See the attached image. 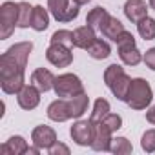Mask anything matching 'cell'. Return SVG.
Masks as SVG:
<instances>
[{
  "mask_svg": "<svg viewBox=\"0 0 155 155\" xmlns=\"http://www.w3.org/2000/svg\"><path fill=\"white\" fill-rule=\"evenodd\" d=\"M18 73H26V69L8 53H4L0 57V81L9 79V77H15Z\"/></svg>",
  "mask_w": 155,
  "mask_h": 155,
  "instance_id": "cell-14",
  "label": "cell"
},
{
  "mask_svg": "<svg viewBox=\"0 0 155 155\" xmlns=\"http://www.w3.org/2000/svg\"><path fill=\"white\" fill-rule=\"evenodd\" d=\"M75 4H79V6H84V4H88V2H91V0H73Z\"/></svg>",
  "mask_w": 155,
  "mask_h": 155,
  "instance_id": "cell-37",
  "label": "cell"
},
{
  "mask_svg": "<svg viewBox=\"0 0 155 155\" xmlns=\"http://www.w3.org/2000/svg\"><path fill=\"white\" fill-rule=\"evenodd\" d=\"M137 31L144 40H153L155 38V18L146 17L140 22H137Z\"/></svg>",
  "mask_w": 155,
  "mask_h": 155,
  "instance_id": "cell-26",
  "label": "cell"
},
{
  "mask_svg": "<svg viewBox=\"0 0 155 155\" xmlns=\"http://www.w3.org/2000/svg\"><path fill=\"white\" fill-rule=\"evenodd\" d=\"M26 86V79H24V73H18L15 77H9V79L0 81V88L6 95H18L20 90Z\"/></svg>",
  "mask_w": 155,
  "mask_h": 155,
  "instance_id": "cell-19",
  "label": "cell"
},
{
  "mask_svg": "<svg viewBox=\"0 0 155 155\" xmlns=\"http://www.w3.org/2000/svg\"><path fill=\"white\" fill-rule=\"evenodd\" d=\"M55 79L57 77L49 71V69H46V68H38V69H35L33 71V75H31V84H35L40 91H49V90H53V86H55Z\"/></svg>",
  "mask_w": 155,
  "mask_h": 155,
  "instance_id": "cell-13",
  "label": "cell"
},
{
  "mask_svg": "<svg viewBox=\"0 0 155 155\" xmlns=\"http://www.w3.org/2000/svg\"><path fill=\"white\" fill-rule=\"evenodd\" d=\"M113 131L104 122L93 124V139H91V150L95 151H111V140Z\"/></svg>",
  "mask_w": 155,
  "mask_h": 155,
  "instance_id": "cell-6",
  "label": "cell"
},
{
  "mask_svg": "<svg viewBox=\"0 0 155 155\" xmlns=\"http://www.w3.org/2000/svg\"><path fill=\"white\" fill-rule=\"evenodd\" d=\"M148 6L144 0H126L124 4V15L128 20H131L133 24L140 22L142 18L148 17Z\"/></svg>",
  "mask_w": 155,
  "mask_h": 155,
  "instance_id": "cell-11",
  "label": "cell"
},
{
  "mask_svg": "<svg viewBox=\"0 0 155 155\" xmlns=\"http://www.w3.org/2000/svg\"><path fill=\"white\" fill-rule=\"evenodd\" d=\"M131 151H133V146H131V142L126 137H115L111 140V153H115V155H128Z\"/></svg>",
  "mask_w": 155,
  "mask_h": 155,
  "instance_id": "cell-28",
  "label": "cell"
},
{
  "mask_svg": "<svg viewBox=\"0 0 155 155\" xmlns=\"http://www.w3.org/2000/svg\"><path fill=\"white\" fill-rule=\"evenodd\" d=\"M40 93H42V91H40L35 84H26V86L20 90V93L17 95L18 106H20L22 110H28V111L35 110V108L40 104Z\"/></svg>",
  "mask_w": 155,
  "mask_h": 155,
  "instance_id": "cell-8",
  "label": "cell"
},
{
  "mask_svg": "<svg viewBox=\"0 0 155 155\" xmlns=\"http://www.w3.org/2000/svg\"><path fill=\"white\" fill-rule=\"evenodd\" d=\"M153 91L148 81L144 79H131V86L126 97V104L131 110H146L151 104Z\"/></svg>",
  "mask_w": 155,
  "mask_h": 155,
  "instance_id": "cell-1",
  "label": "cell"
},
{
  "mask_svg": "<svg viewBox=\"0 0 155 155\" xmlns=\"http://www.w3.org/2000/svg\"><path fill=\"white\" fill-rule=\"evenodd\" d=\"M31 140L35 146H38L40 150H49L55 142H57V133L51 126H37L31 131Z\"/></svg>",
  "mask_w": 155,
  "mask_h": 155,
  "instance_id": "cell-9",
  "label": "cell"
},
{
  "mask_svg": "<svg viewBox=\"0 0 155 155\" xmlns=\"http://www.w3.org/2000/svg\"><path fill=\"white\" fill-rule=\"evenodd\" d=\"M48 153L49 155H69V148L66 146V144H62V142H55L49 150H48Z\"/></svg>",
  "mask_w": 155,
  "mask_h": 155,
  "instance_id": "cell-34",
  "label": "cell"
},
{
  "mask_svg": "<svg viewBox=\"0 0 155 155\" xmlns=\"http://www.w3.org/2000/svg\"><path fill=\"white\" fill-rule=\"evenodd\" d=\"M140 148H142L146 153H153V151H155V130H146V131L142 133Z\"/></svg>",
  "mask_w": 155,
  "mask_h": 155,
  "instance_id": "cell-31",
  "label": "cell"
},
{
  "mask_svg": "<svg viewBox=\"0 0 155 155\" xmlns=\"http://www.w3.org/2000/svg\"><path fill=\"white\" fill-rule=\"evenodd\" d=\"M28 140L20 135H13L6 144L0 146V151L6 153V155H24L28 153Z\"/></svg>",
  "mask_w": 155,
  "mask_h": 155,
  "instance_id": "cell-17",
  "label": "cell"
},
{
  "mask_svg": "<svg viewBox=\"0 0 155 155\" xmlns=\"http://www.w3.org/2000/svg\"><path fill=\"white\" fill-rule=\"evenodd\" d=\"M119 57H120L122 64H126V66H137V64H140L142 58H144V55L137 49V46L119 49Z\"/></svg>",
  "mask_w": 155,
  "mask_h": 155,
  "instance_id": "cell-23",
  "label": "cell"
},
{
  "mask_svg": "<svg viewBox=\"0 0 155 155\" xmlns=\"http://www.w3.org/2000/svg\"><path fill=\"white\" fill-rule=\"evenodd\" d=\"M49 26V15L48 9H44V6H35L33 9V18H31V28L35 31H46Z\"/></svg>",
  "mask_w": 155,
  "mask_h": 155,
  "instance_id": "cell-21",
  "label": "cell"
},
{
  "mask_svg": "<svg viewBox=\"0 0 155 155\" xmlns=\"http://www.w3.org/2000/svg\"><path fill=\"white\" fill-rule=\"evenodd\" d=\"M115 42H117V48H119V49H122V48H131V46H137V44H135V37H133L130 31H126V29H124V31H122V33L117 37V40H115Z\"/></svg>",
  "mask_w": 155,
  "mask_h": 155,
  "instance_id": "cell-33",
  "label": "cell"
},
{
  "mask_svg": "<svg viewBox=\"0 0 155 155\" xmlns=\"http://www.w3.org/2000/svg\"><path fill=\"white\" fill-rule=\"evenodd\" d=\"M148 4H150L151 9H155V0H148Z\"/></svg>",
  "mask_w": 155,
  "mask_h": 155,
  "instance_id": "cell-38",
  "label": "cell"
},
{
  "mask_svg": "<svg viewBox=\"0 0 155 155\" xmlns=\"http://www.w3.org/2000/svg\"><path fill=\"white\" fill-rule=\"evenodd\" d=\"M130 86H131V77H128L126 73H122L119 79L110 86V90H111V93H113L119 101H124V102H126V97H128Z\"/></svg>",
  "mask_w": 155,
  "mask_h": 155,
  "instance_id": "cell-20",
  "label": "cell"
},
{
  "mask_svg": "<svg viewBox=\"0 0 155 155\" xmlns=\"http://www.w3.org/2000/svg\"><path fill=\"white\" fill-rule=\"evenodd\" d=\"M102 122H104V124L113 131V133H115V131H119V130L122 128V117H120V115H117V113H111V111L106 115V119H104Z\"/></svg>",
  "mask_w": 155,
  "mask_h": 155,
  "instance_id": "cell-32",
  "label": "cell"
},
{
  "mask_svg": "<svg viewBox=\"0 0 155 155\" xmlns=\"http://www.w3.org/2000/svg\"><path fill=\"white\" fill-rule=\"evenodd\" d=\"M146 120H148L150 124H155V104L146 111Z\"/></svg>",
  "mask_w": 155,
  "mask_h": 155,
  "instance_id": "cell-36",
  "label": "cell"
},
{
  "mask_svg": "<svg viewBox=\"0 0 155 155\" xmlns=\"http://www.w3.org/2000/svg\"><path fill=\"white\" fill-rule=\"evenodd\" d=\"M33 51V42H17V44H13L6 53L8 55H11L24 69L28 68V58H29V53Z\"/></svg>",
  "mask_w": 155,
  "mask_h": 155,
  "instance_id": "cell-15",
  "label": "cell"
},
{
  "mask_svg": "<svg viewBox=\"0 0 155 155\" xmlns=\"http://www.w3.org/2000/svg\"><path fill=\"white\" fill-rule=\"evenodd\" d=\"M111 111V106L106 99H97L95 104H93V111L90 115V120L95 124V122H102L106 119V115Z\"/></svg>",
  "mask_w": 155,
  "mask_h": 155,
  "instance_id": "cell-24",
  "label": "cell"
},
{
  "mask_svg": "<svg viewBox=\"0 0 155 155\" xmlns=\"http://www.w3.org/2000/svg\"><path fill=\"white\" fill-rule=\"evenodd\" d=\"M46 58L55 68H68L73 62V53H71V48H68V46L49 44V48L46 49Z\"/></svg>",
  "mask_w": 155,
  "mask_h": 155,
  "instance_id": "cell-5",
  "label": "cell"
},
{
  "mask_svg": "<svg viewBox=\"0 0 155 155\" xmlns=\"http://www.w3.org/2000/svg\"><path fill=\"white\" fill-rule=\"evenodd\" d=\"M99 31L102 33V37H106V38H110V40H117V37L124 31V26H122V22L119 20V18H115V17H108L106 18V22L99 28Z\"/></svg>",
  "mask_w": 155,
  "mask_h": 155,
  "instance_id": "cell-18",
  "label": "cell"
},
{
  "mask_svg": "<svg viewBox=\"0 0 155 155\" xmlns=\"http://www.w3.org/2000/svg\"><path fill=\"white\" fill-rule=\"evenodd\" d=\"M144 64L151 69V71H155V48H150L146 53H144Z\"/></svg>",
  "mask_w": 155,
  "mask_h": 155,
  "instance_id": "cell-35",
  "label": "cell"
},
{
  "mask_svg": "<svg viewBox=\"0 0 155 155\" xmlns=\"http://www.w3.org/2000/svg\"><path fill=\"white\" fill-rule=\"evenodd\" d=\"M48 119L53 120V122H66L71 119L69 115V104H68V99H57L53 101L49 106H48Z\"/></svg>",
  "mask_w": 155,
  "mask_h": 155,
  "instance_id": "cell-12",
  "label": "cell"
},
{
  "mask_svg": "<svg viewBox=\"0 0 155 155\" xmlns=\"http://www.w3.org/2000/svg\"><path fill=\"white\" fill-rule=\"evenodd\" d=\"M33 6L29 2H18V28H31L33 18Z\"/></svg>",
  "mask_w": 155,
  "mask_h": 155,
  "instance_id": "cell-27",
  "label": "cell"
},
{
  "mask_svg": "<svg viewBox=\"0 0 155 155\" xmlns=\"http://www.w3.org/2000/svg\"><path fill=\"white\" fill-rule=\"evenodd\" d=\"M68 104H69V115L71 119H81L86 111H88V104H90V97L84 93H79L71 99H68Z\"/></svg>",
  "mask_w": 155,
  "mask_h": 155,
  "instance_id": "cell-16",
  "label": "cell"
},
{
  "mask_svg": "<svg viewBox=\"0 0 155 155\" xmlns=\"http://www.w3.org/2000/svg\"><path fill=\"white\" fill-rule=\"evenodd\" d=\"M51 44H62L68 48H75L73 46V31L68 29H58L51 35Z\"/></svg>",
  "mask_w": 155,
  "mask_h": 155,
  "instance_id": "cell-29",
  "label": "cell"
},
{
  "mask_svg": "<svg viewBox=\"0 0 155 155\" xmlns=\"http://www.w3.org/2000/svg\"><path fill=\"white\" fill-rule=\"evenodd\" d=\"M15 26H18V4L4 2L0 6V38H9L15 31Z\"/></svg>",
  "mask_w": 155,
  "mask_h": 155,
  "instance_id": "cell-3",
  "label": "cell"
},
{
  "mask_svg": "<svg viewBox=\"0 0 155 155\" xmlns=\"http://www.w3.org/2000/svg\"><path fill=\"white\" fill-rule=\"evenodd\" d=\"M97 40V35H95V29L91 26H81L73 31V46L79 48V49H90V46Z\"/></svg>",
  "mask_w": 155,
  "mask_h": 155,
  "instance_id": "cell-10",
  "label": "cell"
},
{
  "mask_svg": "<svg viewBox=\"0 0 155 155\" xmlns=\"http://www.w3.org/2000/svg\"><path fill=\"white\" fill-rule=\"evenodd\" d=\"M79 4H69V0H48V9L57 22H71L79 17Z\"/></svg>",
  "mask_w": 155,
  "mask_h": 155,
  "instance_id": "cell-4",
  "label": "cell"
},
{
  "mask_svg": "<svg viewBox=\"0 0 155 155\" xmlns=\"http://www.w3.org/2000/svg\"><path fill=\"white\" fill-rule=\"evenodd\" d=\"M110 17V13L104 9V8H93L90 13H88V17H86V24L88 26H91L93 29H99L104 22H106V18Z\"/></svg>",
  "mask_w": 155,
  "mask_h": 155,
  "instance_id": "cell-25",
  "label": "cell"
},
{
  "mask_svg": "<svg viewBox=\"0 0 155 155\" xmlns=\"http://www.w3.org/2000/svg\"><path fill=\"white\" fill-rule=\"evenodd\" d=\"M88 53H90V57L95 58V60H104V58H108V57L111 55V48H110V44H108L106 40L97 38V40L90 46Z\"/></svg>",
  "mask_w": 155,
  "mask_h": 155,
  "instance_id": "cell-22",
  "label": "cell"
},
{
  "mask_svg": "<svg viewBox=\"0 0 155 155\" xmlns=\"http://www.w3.org/2000/svg\"><path fill=\"white\" fill-rule=\"evenodd\" d=\"M124 73V68L122 66H119V64H111V66H108L106 68V71H104V82H106V86L110 88L119 77Z\"/></svg>",
  "mask_w": 155,
  "mask_h": 155,
  "instance_id": "cell-30",
  "label": "cell"
},
{
  "mask_svg": "<svg viewBox=\"0 0 155 155\" xmlns=\"http://www.w3.org/2000/svg\"><path fill=\"white\" fill-rule=\"evenodd\" d=\"M53 90H55L57 97H60V99H71V97L79 95V93H84V84H82V81L77 75H73V73H62V75H58L57 79H55Z\"/></svg>",
  "mask_w": 155,
  "mask_h": 155,
  "instance_id": "cell-2",
  "label": "cell"
},
{
  "mask_svg": "<svg viewBox=\"0 0 155 155\" xmlns=\"http://www.w3.org/2000/svg\"><path fill=\"white\" fill-rule=\"evenodd\" d=\"M69 135L73 139L75 144L79 146H91V139H93V122L88 119V120H77L71 130H69Z\"/></svg>",
  "mask_w": 155,
  "mask_h": 155,
  "instance_id": "cell-7",
  "label": "cell"
}]
</instances>
